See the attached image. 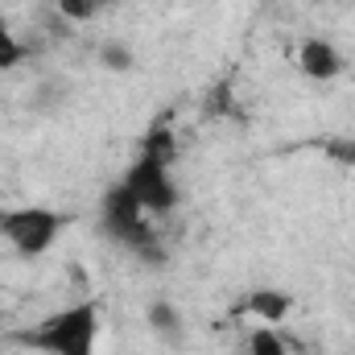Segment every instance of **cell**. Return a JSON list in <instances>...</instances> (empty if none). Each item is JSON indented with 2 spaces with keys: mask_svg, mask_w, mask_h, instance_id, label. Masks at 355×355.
I'll list each match as a JSON object with an SVG mask.
<instances>
[{
  "mask_svg": "<svg viewBox=\"0 0 355 355\" xmlns=\"http://www.w3.org/2000/svg\"><path fill=\"white\" fill-rule=\"evenodd\" d=\"M124 186L137 194V202L153 215V219H162V215H170L178 207V182H174V166L170 162H157V157H149V153H141L132 166H128V174H124Z\"/></svg>",
  "mask_w": 355,
  "mask_h": 355,
  "instance_id": "obj_4",
  "label": "cell"
},
{
  "mask_svg": "<svg viewBox=\"0 0 355 355\" xmlns=\"http://www.w3.org/2000/svg\"><path fill=\"white\" fill-rule=\"evenodd\" d=\"M244 310L252 318H261V327H281L289 314H293V293L289 289H277V285H261L244 297Z\"/></svg>",
  "mask_w": 355,
  "mask_h": 355,
  "instance_id": "obj_6",
  "label": "cell"
},
{
  "mask_svg": "<svg viewBox=\"0 0 355 355\" xmlns=\"http://www.w3.org/2000/svg\"><path fill=\"white\" fill-rule=\"evenodd\" d=\"M99 227L103 236H112L128 257L145 261V265H162L166 261V248H162V236L153 227V215L137 202V194L120 182L103 194L99 202Z\"/></svg>",
  "mask_w": 355,
  "mask_h": 355,
  "instance_id": "obj_1",
  "label": "cell"
},
{
  "mask_svg": "<svg viewBox=\"0 0 355 355\" xmlns=\"http://www.w3.org/2000/svg\"><path fill=\"white\" fill-rule=\"evenodd\" d=\"M25 46H21V37H17V29L8 25V17L0 12V75L4 71H12V67H21L25 62Z\"/></svg>",
  "mask_w": 355,
  "mask_h": 355,
  "instance_id": "obj_9",
  "label": "cell"
},
{
  "mask_svg": "<svg viewBox=\"0 0 355 355\" xmlns=\"http://www.w3.org/2000/svg\"><path fill=\"white\" fill-rule=\"evenodd\" d=\"M132 46L128 42H103L99 46V67L103 71H112V75H128L132 71Z\"/></svg>",
  "mask_w": 355,
  "mask_h": 355,
  "instance_id": "obj_10",
  "label": "cell"
},
{
  "mask_svg": "<svg viewBox=\"0 0 355 355\" xmlns=\"http://www.w3.org/2000/svg\"><path fill=\"white\" fill-rule=\"evenodd\" d=\"M297 67H302V75L306 79H314V83H331V79H339L343 75V54L335 50V42H327V37H306L302 46H297Z\"/></svg>",
  "mask_w": 355,
  "mask_h": 355,
  "instance_id": "obj_5",
  "label": "cell"
},
{
  "mask_svg": "<svg viewBox=\"0 0 355 355\" xmlns=\"http://www.w3.org/2000/svg\"><path fill=\"white\" fill-rule=\"evenodd\" d=\"M95 4H99V8H107V0H95Z\"/></svg>",
  "mask_w": 355,
  "mask_h": 355,
  "instance_id": "obj_12",
  "label": "cell"
},
{
  "mask_svg": "<svg viewBox=\"0 0 355 355\" xmlns=\"http://www.w3.org/2000/svg\"><path fill=\"white\" fill-rule=\"evenodd\" d=\"M145 322H149V331H153L157 339H166V343H182V335H186L182 310L170 306V302H153V306L145 310Z\"/></svg>",
  "mask_w": 355,
  "mask_h": 355,
  "instance_id": "obj_7",
  "label": "cell"
},
{
  "mask_svg": "<svg viewBox=\"0 0 355 355\" xmlns=\"http://www.w3.org/2000/svg\"><path fill=\"white\" fill-rule=\"evenodd\" d=\"M244 355H293V347L277 327H257L244 343Z\"/></svg>",
  "mask_w": 355,
  "mask_h": 355,
  "instance_id": "obj_8",
  "label": "cell"
},
{
  "mask_svg": "<svg viewBox=\"0 0 355 355\" xmlns=\"http://www.w3.org/2000/svg\"><path fill=\"white\" fill-rule=\"evenodd\" d=\"M67 219L50 207H17V211H0V240L12 244V252L21 257H46L58 236H62Z\"/></svg>",
  "mask_w": 355,
  "mask_h": 355,
  "instance_id": "obj_3",
  "label": "cell"
},
{
  "mask_svg": "<svg viewBox=\"0 0 355 355\" xmlns=\"http://www.w3.org/2000/svg\"><path fill=\"white\" fill-rule=\"evenodd\" d=\"M21 343L46 355H95V347H99V306L95 302L62 306L58 314L21 331Z\"/></svg>",
  "mask_w": 355,
  "mask_h": 355,
  "instance_id": "obj_2",
  "label": "cell"
},
{
  "mask_svg": "<svg viewBox=\"0 0 355 355\" xmlns=\"http://www.w3.org/2000/svg\"><path fill=\"white\" fill-rule=\"evenodd\" d=\"M58 12L67 17V21H79V25H87V21H95L103 8L95 4V0H58Z\"/></svg>",
  "mask_w": 355,
  "mask_h": 355,
  "instance_id": "obj_11",
  "label": "cell"
}]
</instances>
